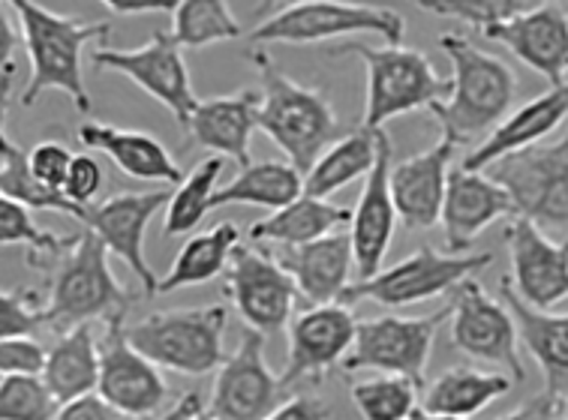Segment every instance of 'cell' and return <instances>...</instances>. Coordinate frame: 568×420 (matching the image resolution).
<instances>
[{"label":"cell","mask_w":568,"mask_h":420,"mask_svg":"<svg viewBox=\"0 0 568 420\" xmlns=\"http://www.w3.org/2000/svg\"><path fill=\"white\" fill-rule=\"evenodd\" d=\"M45 304L37 288L0 291V339H28L45 328Z\"/></svg>","instance_id":"41"},{"label":"cell","mask_w":568,"mask_h":420,"mask_svg":"<svg viewBox=\"0 0 568 420\" xmlns=\"http://www.w3.org/2000/svg\"><path fill=\"white\" fill-rule=\"evenodd\" d=\"M258 130V91L223 93L211 96L196 105V112L190 114L186 135L196 147H205L211 154L229 156L244 168L253 163L250 156V142Z\"/></svg>","instance_id":"24"},{"label":"cell","mask_w":568,"mask_h":420,"mask_svg":"<svg viewBox=\"0 0 568 420\" xmlns=\"http://www.w3.org/2000/svg\"><path fill=\"white\" fill-rule=\"evenodd\" d=\"M124 318L126 313H118L105 321L97 393L124 418H151L165 409L169 385L160 376V367L130 346Z\"/></svg>","instance_id":"14"},{"label":"cell","mask_w":568,"mask_h":420,"mask_svg":"<svg viewBox=\"0 0 568 420\" xmlns=\"http://www.w3.org/2000/svg\"><path fill=\"white\" fill-rule=\"evenodd\" d=\"M439 49L452 63V96L430 112L455 144H481L515 105V70L460 33H443Z\"/></svg>","instance_id":"1"},{"label":"cell","mask_w":568,"mask_h":420,"mask_svg":"<svg viewBox=\"0 0 568 420\" xmlns=\"http://www.w3.org/2000/svg\"><path fill=\"white\" fill-rule=\"evenodd\" d=\"M490 262H494V253L455 256V253H439L434 246H422L404 262L385 267L367 279L349 283L341 304L355 307L358 300H371V304L388 309L413 307V304L439 298L445 291H455L464 279L476 277L485 267H490Z\"/></svg>","instance_id":"9"},{"label":"cell","mask_w":568,"mask_h":420,"mask_svg":"<svg viewBox=\"0 0 568 420\" xmlns=\"http://www.w3.org/2000/svg\"><path fill=\"white\" fill-rule=\"evenodd\" d=\"M499 298L511 309L517 325V337L527 346L532 360L545 376V390L554 397L568 393V313L557 316L548 309L529 307L527 300L517 298L508 277L503 279Z\"/></svg>","instance_id":"27"},{"label":"cell","mask_w":568,"mask_h":420,"mask_svg":"<svg viewBox=\"0 0 568 420\" xmlns=\"http://www.w3.org/2000/svg\"><path fill=\"white\" fill-rule=\"evenodd\" d=\"M355 33H376L385 45H400L406 33V19L392 7L349 3V0H311L292 10H283L271 19L258 21L250 31V42H286V45H311V42L341 40Z\"/></svg>","instance_id":"8"},{"label":"cell","mask_w":568,"mask_h":420,"mask_svg":"<svg viewBox=\"0 0 568 420\" xmlns=\"http://www.w3.org/2000/svg\"><path fill=\"white\" fill-rule=\"evenodd\" d=\"M12 79H16V70L3 72V75H0V142L7 139V133H3V126H7V112H10Z\"/></svg>","instance_id":"52"},{"label":"cell","mask_w":568,"mask_h":420,"mask_svg":"<svg viewBox=\"0 0 568 420\" xmlns=\"http://www.w3.org/2000/svg\"><path fill=\"white\" fill-rule=\"evenodd\" d=\"M508 256H511V288L517 298L536 309H554L568 300V237L554 240L536 223L515 219L506 226Z\"/></svg>","instance_id":"18"},{"label":"cell","mask_w":568,"mask_h":420,"mask_svg":"<svg viewBox=\"0 0 568 420\" xmlns=\"http://www.w3.org/2000/svg\"><path fill=\"white\" fill-rule=\"evenodd\" d=\"M265 420H331V409L316 397H292L280 402Z\"/></svg>","instance_id":"46"},{"label":"cell","mask_w":568,"mask_h":420,"mask_svg":"<svg viewBox=\"0 0 568 420\" xmlns=\"http://www.w3.org/2000/svg\"><path fill=\"white\" fill-rule=\"evenodd\" d=\"M223 168H226V160H223V156H207V160H202V163L178 184V189H172L169 205H165V237L193 235V232L202 226V219H205L207 211H211V198L217 193Z\"/></svg>","instance_id":"34"},{"label":"cell","mask_w":568,"mask_h":420,"mask_svg":"<svg viewBox=\"0 0 568 420\" xmlns=\"http://www.w3.org/2000/svg\"><path fill=\"white\" fill-rule=\"evenodd\" d=\"M511 214H515L511 195L487 172L455 168L448 175L443 216H439L448 253L464 256L466 249H473L481 232L494 226L496 219H506Z\"/></svg>","instance_id":"21"},{"label":"cell","mask_w":568,"mask_h":420,"mask_svg":"<svg viewBox=\"0 0 568 420\" xmlns=\"http://www.w3.org/2000/svg\"><path fill=\"white\" fill-rule=\"evenodd\" d=\"M130 295L114 279L109 267V249L91 228L75 235L73 246L54 258L52 286L45 300V328L52 334H67L79 325H91L97 318L109 321L118 313L130 309Z\"/></svg>","instance_id":"4"},{"label":"cell","mask_w":568,"mask_h":420,"mask_svg":"<svg viewBox=\"0 0 568 420\" xmlns=\"http://www.w3.org/2000/svg\"><path fill=\"white\" fill-rule=\"evenodd\" d=\"M392 139L388 133H379V151L373 163L371 175L364 177V189L358 205L352 211V256H355V270L358 279H367L383 270V262L388 256L397 228V207H394L392 186Z\"/></svg>","instance_id":"19"},{"label":"cell","mask_w":568,"mask_h":420,"mask_svg":"<svg viewBox=\"0 0 568 420\" xmlns=\"http://www.w3.org/2000/svg\"><path fill=\"white\" fill-rule=\"evenodd\" d=\"M190 420H217V418H214V414H211V411L202 409V411H196V414H193V418H190Z\"/></svg>","instance_id":"54"},{"label":"cell","mask_w":568,"mask_h":420,"mask_svg":"<svg viewBox=\"0 0 568 420\" xmlns=\"http://www.w3.org/2000/svg\"><path fill=\"white\" fill-rule=\"evenodd\" d=\"M452 346L469 358L485 360L494 367L508 369L515 381L527 379V369L520 360V337L511 309L503 300H494L476 277L464 279L452 298Z\"/></svg>","instance_id":"12"},{"label":"cell","mask_w":568,"mask_h":420,"mask_svg":"<svg viewBox=\"0 0 568 420\" xmlns=\"http://www.w3.org/2000/svg\"><path fill=\"white\" fill-rule=\"evenodd\" d=\"M250 63L258 75V130L290 156L301 175H307L341 135L334 105L320 88L286 75L265 49H253Z\"/></svg>","instance_id":"2"},{"label":"cell","mask_w":568,"mask_h":420,"mask_svg":"<svg viewBox=\"0 0 568 420\" xmlns=\"http://www.w3.org/2000/svg\"><path fill=\"white\" fill-rule=\"evenodd\" d=\"M226 295L250 330L271 337L286 328L298 288L265 246L239 244L226 267Z\"/></svg>","instance_id":"13"},{"label":"cell","mask_w":568,"mask_h":420,"mask_svg":"<svg viewBox=\"0 0 568 420\" xmlns=\"http://www.w3.org/2000/svg\"><path fill=\"white\" fill-rule=\"evenodd\" d=\"M415 420H469V418H455V414H434V411H422L415 409Z\"/></svg>","instance_id":"53"},{"label":"cell","mask_w":568,"mask_h":420,"mask_svg":"<svg viewBox=\"0 0 568 420\" xmlns=\"http://www.w3.org/2000/svg\"><path fill=\"white\" fill-rule=\"evenodd\" d=\"M424 12L457 19L464 24H473L476 31H487L499 21H508L520 12L532 10L529 0H415Z\"/></svg>","instance_id":"40"},{"label":"cell","mask_w":568,"mask_h":420,"mask_svg":"<svg viewBox=\"0 0 568 420\" xmlns=\"http://www.w3.org/2000/svg\"><path fill=\"white\" fill-rule=\"evenodd\" d=\"M21 21L24 49L31 58V79L21 91V105L31 109L42 93L61 91L82 114H91V93L84 88L82 52L88 42L109 40L105 21H84L79 16L45 10L37 0H10Z\"/></svg>","instance_id":"3"},{"label":"cell","mask_w":568,"mask_h":420,"mask_svg":"<svg viewBox=\"0 0 568 420\" xmlns=\"http://www.w3.org/2000/svg\"><path fill=\"white\" fill-rule=\"evenodd\" d=\"M545 3H557V0H545Z\"/></svg>","instance_id":"56"},{"label":"cell","mask_w":568,"mask_h":420,"mask_svg":"<svg viewBox=\"0 0 568 420\" xmlns=\"http://www.w3.org/2000/svg\"><path fill=\"white\" fill-rule=\"evenodd\" d=\"M79 142L109 156L118 172H124L126 177H135V181H151V184L165 186H178L184 181L181 165L165 151V144L156 135L142 133V130L84 121L79 126Z\"/></svg>","instance_id":"26"},{"label":"cell","mask_w":568,"mask_h":420,"mask_svg":"<svg viewBox=\"0 0 568 420\" xmlns=\"http://www.w3.org/2000/svg\"><path fill=\"white\" fill-rule=\"evenodd\" d=\"M559 409H562V397H554L548 390H541L538 397H532L520 409H515L511 414L499 420H559Z\"/></svg>","instance_id":"47"},{"label":"cell","mask_w":568,"mask_h":420,"mask_svg":"<svg viewBox=\"0 0 568 420\" xmlns=\"http://www.w3.org/2000/svg\"><path fill=\"white\" fill-rule=\"evenodd\" d=\"M0 3H7V0H0Z\"/></svg>","instance_id":"57"},{"label":"cell","mask_w":568,"mask_h":420,"mask_svg":"<svg viewBox=\"0 0 568 420\" xmlns=\"http://www.w3.org/2000/svg\"><path fill=\"white\" fill-rule=\"evenodd\" d=\"M45 349L37 339H0V376L12 372H40Z\"/></svg>","instance_id":"44"},{"label":"cell","mask_w":568,"mask_h":420,"mask_svg":"<svg viewBox=\"0 0 568 420\" xmlns=\"http://www.w3.org/2000/svg\"><path fill=\"white\" fill-rule=\"evenodd\" d=\"M304 193V177L292 163L280 160H262L241 168L235 181L226 186H217V193L211 198V211L229 205H253L265 211H280L292 205Z\"/></svg>","instance_id":"32"},{"label":"cell","mask_w":568,"mask_h":420,"mask_svg":"<svg viewBox=\"0 0 568 420\" xmlns=\"http://www.w3.org/2000/svg\"><path fill=\"white\" fill-rule=\"evenodd\" d=\"M559 418L568 420V393H566V397H562V409H559Z\"/></svg>","instance_id":"55"},{"label":"cell","mask_w":568,"mask_h":420,"mask_svg":"<svg viewBox=\"0 0 568 420\" xmlns=\"http://www.w3.org/2000/svg\"><path fill=\"white\" fill-rule=\"evenodd\" d=\"M75 235H58L33 219L31 207L0 193V246H24L33 267L49 265L73 246Z\"/></svg>","instance_id":"37"},{"label":"cell","mask_w":568,"mask_h":420,"mask_svg":"<svg viewBox=\"0 0 568 420\" xmlns=\"http://www.w3.org/2000/svg\"><path fill=\"white\" fill-rule=\"evenodd\" d=\"M19 45V33L12 28V21L7 12H0V75L12 70V54Z\"/></svg>","instance_id":"49"},{"label":"cell","mask_w":568,"mask_h":420,"mask_svg":"<svg viewBox=\"0 0 568 420\" xmlns=\"http://www.w3.org/2000/svg\"><path fill=\"white\" fill-rule=\"evenodd\" d=\"M358 318L352 307L334 304H311L290 321V355L283 369V388L295 381L322 385L331 369L341 367L355 342Z\"/></svg>","instance_id":"15"},{"label":"cell","mask_w":568,"mask_h":420,"mask_svg":"<svg viewBox=\"0 0 568 420\" xmlns=\"http://www.w3.org/2000/svg\"><path fill=\"white\" fill-rule=\"evenodd\" d=\"M52 420H124V414L118 409H112L109 402L93 390V393H84L79 400H70L58 406Z\"/></svg>","instance_id":"45"},{"label":"cell","mask_w":568,"mask_h":420,"mask_svg":"<svg viewBox=\"0 0 568 420\" xmlns=\"http://www.w3.org/2000/svg\"><path fill=\"white\" fill-rule=\"evenodd\" d=\"M568 117V82L559 88H550L527 105H520L515 112H508L494 133L487 135L485 142L476 144L469 154L464 156L460 168L466 172H485L487 165L503 160L508 154H517L524 147H532L550 133H557L559 123Z\"/></svg>","instance_id":"25"},{"label":"cell","mask_w":568,"mask_h":420,"mask_svg":"<svg viewBox=\"0 0 568 420\" xmlns=\"http://www.w3.org/2000/svg\"><path fill=\"white\" fill-rule=\"evenodd\" d=\"M93 66L100 72H118L126 75L135 88L169 109L181 130H186L190 114L196 112V93H193V79L186 66L184 49L178 45L169 31H154V37L135 49H97L93 52Z\"/></svg>","instance_id":"11"},{"label":"cell","mask_w":568,"mask_h":420,"mask_svg":"<svg viewBox=\"0 0 568 420\" xmlns=\"http://www.w3.org/2000/svg\"><path fill=\"white\" fill-rule=\"evenodd\" d=\"M485 172L506 186L515 214L541 232L568 235V126L557 142L524 147L487 165Z\"/></svg>","instance_id":"7"},{"label":"cell","mask_w":568,"mask_h":420,"mask_svg":"<svg viewBox=\"0 0 568 420\" xmlns=\"http://www.w3.org/2000/svg\"><path fill=\"white\" fill-rule=\"evenodd\" d=\"M301 3H311V0H256V7H253V19L265 21L271 16H277L283 10H292V7H301Z\"/></svg>","instance_id":"51"},{"label":"cell","mask_w":568,"mask_h":420,"mask_svg":"<svg viewBox=\"0 0 568 420\" xmlns=\"http://www.w3.org/2000/svg\"><path fill=\"white\" fill-rule=\"evenodd\" d=\"M40 379L52 390L58 406L70 400H79L84 393L97 390L100 379V342L93 339L91 325L58 334L54 346L45 351Z\"/></svg>","instance_id":"28"},{"label":"cell","mask_w":568,"mask_h":420,"mask_svg":"<svg viewBox=\"0 0 568 420\" xmlns=\"http://www.w3.org/2000/svg\"><path fill=\"white\" fill-rule=\"evenodd\" d=\"M239 244L241 232L235 223H220V226L207 228L202 235L186 237V244L178 249L169 274L160 279L156 295H172L178 288L207 286L211 279L226 270L229 258H232Z\"/></svg>","instance_id":"31"},{"label":"cell","mask_w":568,"mask_h":420,"mask_svg":"<svg viewBox=\"0 0 568 420\" xmlns=\"http://www.w3.org/2000/svg\"><path fill=\"white\" fill-rule=\"evenodd\" d=\"M352 211L331 205L328 198L301 193L292 205L271 211V216L250 226V240L262 246H298L349 226Z\"/></svg>","instance_id":"29"},{"label":"cell","mask_w":568,"mask_h":420,"mask_svg":"<svg viewBox=\"0 0 568 420\" xmlns=\"http://www.w3.org/2000/svg\"><path fill=\"white\" fill-rule=\"evenodd\" d=\"M362 58L367 70V103H364V126L385 130V123L400 114L434 109L443 103L452 84L434 70L418 49L406 45H364V42H343L331 49V58Z\"/></svg>","instance_id":"5"},{"label":"cell","mask_w":568,"mask_h":420,"mask_svg":"<svg viewBox=\"0 0 568 420\" xmlns=\"http://www.w3.org/2000/svg\"><path fill=\"white\" fill-rule=\"evenodd\" d=\"M103 165L97 163V156L91 154H75L63 181V195L79 207H91L97 193L103 189Z\"/></svg>","instance_id":"43"},{"label":"cell","mask_w":568,"mask_h":420,"mask_svg":"<svg viewBox=\"0 0 568 420\" xmlns=\"http://www.w3.org/2000/svg\"><path fill=\"white\" fill-rule=\"evenodd\" d=\"M265 249L290 274L298 295L307 304H334L349 286L352 267H355L349 235L331 232L311 244L265 246Z\"/></svg>","instance_id":"23"},{"label":"cell","mask_w":568,"mask_h":420,"mask_svg":"<svg viewBox=\"0 0 568 420\" xmlns=\"http://www.w3.org/2000/svg\"><path fill=\"white\" fill-rule=\"evenodd\" d=\"M114 16H151V12H172L178 0H100Z\"/></svg>","instance_id":"48"},{"label":"cell","mask_w":568,"mask_h":420,"mask_svg":"<svg viewBox=\"0 0 568 420\" xmlns=\"http://www.w3.org/2000/svg\"><path fill=\"white\" fill-rule=\"evenodd\" d=\"M73 156L75 154H70L67 144L40 142L31 154H28V165H31V175L37 177L42 186L63 193V181H67V172H70Z\"/></svg>","instance_id":"42"},{"label":"cell","mask_w":568,"mask_h":420,"mask_svg":"<svg viewBox=\"0 0 568 420\" xmlns=\"http://www.w3.org/2000/svg\"><path fill=\"white\" fill-rule=\"evenodd\" d=\"M58 400L40 372H12L0 379V420H52Z\"/></svg>","instance_id":"39"},{"label":"cell","mask_w":568,"mask_h":420,"mask_svg":"<svg viewBox=\"0 0 568 420\" xmlns=\"http://www.w3.org/2000/svg\"><path fill=\"white\" fill-rule=\"evenodd\" d=\"M455 151L457 144L448 135H443L422 154L392 165L388 186H392L397 219H404L409 228H430L439 223Z\"/></svg>","instance_id":"22"},{"label":"cell","mask_w":568,"mask_h":420,"mask_svg":"<svg viewBox=\"0 0 568 420\" xmlns=\"http://www.w3.org/2000/svg\"><path fill=\"white\" fill-rule=\"evenodd\" d=\"M481 33L487 40L503 42L517 61L545 75L550 88L568 82V12L557 3L532 7Z\"/></svg>","instance_id":"20"},{"label":"cell","mask_w":568,"mask_h":420,"mask_svg":"<svg viewBox=\"0 0 568 420\" xmlns=\"http://www.w3.org/2000/svg\"><path fill=\"white\" fill-rule=\"evenodd\" d=\"M379 133L383 130H367L362 126L358 133L343 135L341 142H334L325 154L313 163V168L304 175V195L313 198H328L352 181L371 175L379 151Z\"/></svg>","instance_id":"33"},{"label":"cell","mask_w":568,"mask_h":420,"mask_svg":"<svg viewBox=\"0 0 568 420\" xmlns=\"http://www.w3.org/2000/svg\"><path fill=\"white\" fill-rule=\"evenodd\" d=\"M172 16V37L181 49H205L214 42L239 40L241 24L226 0H178Z\"/></svg>","instance_id":"36"},{"label":"cell","mask_w":568,"mask_h":420,"mask_svg":"<svg viewBox=\"0 0 568 420\" xmlns=\"http://www.w3.org/2000/svg\"><path fill=\"white\" fill-rule=\"evenodd\" d=\"M406 420H415V418H406Z\"/></svg>","instance_id":"58"},{"label":"cell","mask_w":568,"mask_h":420,"mask_svg":"<svg viewBox=\"0 0 568 420\" xmlns=\"http://www.w3.org/2000/svg\"><path fill=\"white\" fill-rule=\"evenodd\" d=\"M169 195H172L169 186L148 189V193H114L100 205L88 207L82 219V226L91 228L93 235L103 240L109 256H118L133 270L148 298L156 295L160 279L145 258V235L156 211L169 205Z\"/></svg>","instance_id":"16"},{"label":"cell","mask_w":568,"mask_h":420,"mask_svg":"<svg viewBox=\"0 0 568 420\" xmlns=\"http://www.w3.org/2000/svg\"><path fill=\"white\" fill-rule=\"evenodd\" d=\"M202 409H205V406H202V397H199L196 390H190V393H184V397H181L172 409L165 411L160 420H190L196 411Z\"/></svg>","instance_id":"50"},{"label":"cell","mask_w":568,"mask_h":420,"mask_svg":"<svg viewBox=\"0 0 568 420\" xmlns=\"http://www.w3.org/2000/svg\"><path fill=\"white\" fill-rule=\"evenodd\" d=\"M515 379L506 372H481L473 367H452L439 372L430 385L422 390V411L434 414H455V418H473L485 411L490 402L506 397Z\"/></svg>","instance_id":"30"},{"label":"cell","mask_w":568,"mask_h":420,"mask_svg":"<svg viewBox=\"0 0 568 420\" xmlns=\"http://www.w3.org/2000/svg\"><path fill=\"white\" fill-rule=\"evenodd\" d=\"M283 381L265 360V337L244 330L239 349L220 367L207 411L217 420H265L277 409Z\"/></svg>","instance_id":"17"},{"label":"cell","mask_w":568,"mask_h":420,"mask_svg":"<svg viewBox=\"0 0 568 420\" xmlns=\"http://www.w3.org/2000/svg\"><path fill=\"white\" fill-rule=\"evenodd\" d=\"M0 193L10 195L16 202H21L31 211H54V214H67L82 223L88 207L73 205L70 198L58 189L42 186L37 177L31 175V165H28V154L16 147L10 139L0 142Z\"/></svg>","instance_id":"35"},{"label":"cell","mask_w":568,"mask_h":420,"mask_svg":"<svg viewBox=\"0 0 568 420\" xmlns=\"http://www.w3.org/2000/svg\"><path fill=\"white\" fill-rule=\"evenodd\" d=\"M418 393L413 381L404 376H385L355 381L352 385V402L364 420H406L418 409Z\"/></svg>","instance_id":"38"},{"label":"cell","mask_w":568,"mask_h":420,"mask_svg":"<svg viewBox=\"0 0 568 420\" xmlns=\"http://www.w3.org/2000/svg\"><path fill=\"white\" fill-rule=\"evenodd\" d=\"M226 307L169 309L142 318L126 328V339L151 363L181 376H207L223 367V334H226Z\"/></svg>","instance_id":"6"},{"label":"cell","mask_w":568,"mask_h":420,"mask_svg":"<svg viewBox=\"0 0 568 420\" xmlns=\"http://www.w3.org/2000/svg\"><path fill=\"white\" fill-rule=\"evenodd\" d=\"M452 318V307L436 309L434 316H379L358 321L355 342L343 358L346 372L376 369L385 376H404L424 390V369L434 351L436 330Z\"/></svg>","instance_id":"10"}]
</instances>
